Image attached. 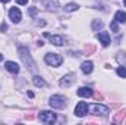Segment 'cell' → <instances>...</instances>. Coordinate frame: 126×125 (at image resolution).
<instances>
[{"instance_id": "11", "label": "cell", "mask_w": 126, "mask_h": 125, "mask_svg": "<svg viewBox=\"0 0 126 125\" xmlns=\"http://www.w3.org/2000/svg\"><path fill=\"white\" fill-rule=\"evenodd\" d=\"M78 96L79 97H91L93 96V90L90 87H81L78 90Z\"/></svg>"}, {"instance_id": "20", "label": "cell", "mask_w": 126, "mask_h": 125, "mask_svg": "<svg viewBox=\"0 0 126 125\" xmlns=\"http://www.w3.org/2000/svg\"><path fill=\"white\" fill-rule=\"evenodd\" d=\"M125 116H126V112H120V113L114 118V122H123V121H125Z\"/></svg>"}, {"instance_id": "29", "label": "cell", "mask_w": 126, "mask_h": 125, "mask_svg": "<svg viewBox=\"0 0 126 125\" xmlns=\"http://www.w3.org/2000/svg\"><path fill=\"white\" fill-rule=\"evenodd\" d=\"M1 59H3V56H1V55H0V61H1Z\"/></svg>"}, {"instance_id": "7", "label": "cell", "mask_w": 126, "mask_h": 125, "mask_svg": "<svg viewBox=\"0 0 126 125\" xmlns=\"http://www.w3.org/2000/svg\"><path fill=\"white\" fill-rule=\"evenodd\" d=\"M93 112H94L95 115H107L109 113V107L107 106H104V104H100V103H95V104H93Z\"/></svg>"}, {"instance_id": "23", "label": "cell", "mask_w": 126, "mask_h": 125, "mask_svg": "<svg viewBox=\"0 0 126 125\" xmlns=\"http://www.w3.org/2000/svg\"><path fill=\"white\" fill-rule=\"evenodd\" d=\"M110 27H111V30H113L114 32H119V28H117V22H116V21H113V22L110 24Z\"/></svg>"}, {"instance_id": "1", "label": "cell", "mask_w": 126, "mask_h": 125, "mask_svg": "<svg viewBox=\"0 0 126 125\" xmlns=\"http://www.w3.org/2000/svg\"><path fill=\"white\" fill-rule=\"evenodd\" d=\"M44 61L47 65H51V66H60L63 63V58L60 55H57V53H47L46 55V58H44Z\"/></svg>"}, {"instance_id": "25", "label": "cell", "mask_w": 126, "mask_h": 125, "mask_svg": "<svg viewBox=\"0 0 126 125\" xmlns=\"http://www.w3.org/2000/svg\"><path fill=\"white\" fill-rule=\"evenodd\" d=\"M6 30H7V25H6V24H1V25H0V31L4 32Z\"/></svg>"}, {"instance_id": "2", "label": "cell", "mask_w": 126, "mask_h": 125, "mask_svg": "<svg viewBox=\"0 0 126 125\" xmlns=\"http://www.w3.org/2000/svg\"><path fill=\"white\" fill-rule=\"evenodd\" d=\"M19 56H21L22 62L25 63V65H28V66H34V62H32L31 56H30V50H28L27 47L19 46Z\"/></svg>"}, {"instance_id": "15", "label": "cell", "mask_w": 126, "mask_h": 125, "mask_svg": "<svg viewBox=\"0 0 126 125\" xmlns=\"http://www.w3.org/2000/svg\"><path fill=\"white\" fill-rule=\"evenodd\" d=\"M32 83H34V84H35L37 87H44V85H46V81H44V80H43L41 77H38V75L32 78Z\"/></svg>"}, {"instance_id": "22", "label": "cell", "mask_w": 126, "mask_h": 125, "mask_svg": "<svg viewBox=\"0 0 126 125\" xmlns=\"http://www.w3.org/2000/svg\"><path fill=\"white\" fill-rule=\"evenodd\" d=\"M94 50H95V46H94V44H90V46H87V47H85V53H87V55H91Z\"/></svg>"}, {"instance_id": "4", "label": "cell", "mask_w": 126, "mask_h": 125, "mask_svg": "<svg viewBox=\"0 0 126 125\" xmlns=\"http://www.w3.org/2000/svg\"><path fill=\"white\" fill-rule=\"evenodd\" d=\"M48 103H50V106H51V107H56V109H63V107L66 106L64 99H63L62 96H51Z\"/></svg>"}, {"instance_id": "16", "label": "cell", "mask_w": 126, "mask_h": 125, "mask_svg": "<svg viewBox=\"0 0 126 125\" xmlns=\"http://www.w3.org/2000/svg\"><path fill=\"white\" fill-rule=\"evenodd\" d=\"M103 25H104V24H103L101 21H98V19L93 21V30H94V31H97V30H101V28H103Z\"/></svg>"}, {"instance_id": "10", "label": "cell", "mask_w": 126, "mask_h": 125, "mask_svg": "<svg viewBox=\"0 0 126 125\" xmlns=\"http://www.w3.org/2000/svg\"><path fill=\"white\" fill-rule=\"evenodd\" d=\"M97 38L101 41V44H103L104 47L110 44V35H109L107 32H104V31H103V32H98V34H97Z\"/></svg>"}, {"instance_id": "27", "label": "cell", "mask_w": 126, "mask_h": 125, "mask_svg": "<svg viewBox=\"0 0 126 125\" xmlns=\"http://www.w3.org/2000/svg\"><path fill=\"white\" fill-rule=\"evenodd\" d=\"M16 3H18V4H27L28 0H16Z\"/></svg>"}, {"instance_id": "6", "label": "cell", "mask_w": 126, "mask_h": 125, "mask_svg": "<svg viewBox=\"0 0 126 125\" xmlns=\"http://www.w3.org/2000/svg\"><path fill=\"white\" fill-rule=\"evenodd\" d=\"M87 112H88V104L85 102H79L75 107V115L76 116H85Z\"/></svg>"}, {"instance_id": "18", "label": "cell", "mask_w": 126, "mask_h": 125, "mask_svg": "<svg viewBox=\"0 0 126 125\" xmlns=\"http://www.w3.org/2000/svg\"><path fill=\"white\" fill-rule=\"evenodd\" d=\"M44 6H46V9H48V10H56L54 3L50 1V0H44Z\"/></svg>"}, {"instance_id": "24", "label": "cell", "mask_w": 126, "mask_h": 125, "mask_svg": "<svg viewBox=\"0 0 126 125\" xmlns=\"http://www.w3.org/2000/svg\"><path fill=\"white\" fill-rule=\"evenodd\" d=\"M37 13H38L37 7H30V15H31V16H37Z\"/></svg>"}, {"instance_id": "26", "label": "cell", "mask_w": 126, "mask_h": 125, "mask_svg": "<svg viewBox=\"0 0 126 125\" xmlns=\"http://www.w3.org/2000/svg\"><path fill=\"white\" fill-rule=\"evenodd\" d=\"M93 96H94L95 99H97V100H103V96H101V94H98V93H93Z\"/></svg>"}, {"instance_id": "8", "label": "cell", "mask_w": 126, "mask_h": 125, "mask_svg": "<svg viewBox=\"0 0 126 125\" xmlns=\"http://www.w3.org/2000/svg\"><path fill=\"white\" fill-rule=\"evenodd\" d=\"M9 16H10V19H12L13 22H19V21L22 19V13H21V10H19L18 7H12V9L9 10Z\"/></svg>"}, {"instance_id": "13", "label": "cell", "mask_w": 126, "mask_h": 125, "mask_svg": "<svg viewBox=\"0 0 126 125\" xmlns=\"http://www.w3.org/2000/svg\"><path fill=\"white\" fill-rule=\"evenodd\" d=\"M114 21H116V22H120V24H125L126 22V12L117 10L116 15H114Z\"/></svg>"}, {"instance_id": "17", "label": "cell", "mask_w": 126, "mask_h": 125, "mask_svg": "<svg viewBox=\"0 0 126 125\" xmlns=\"http://www.w3.org/2000/svg\"><path fill=\"white\" fill-rule=\"evenodd\" d=\"M76 9H78V4L76 3H67L64 6V10H67V12H72V10H76Z\"/></svg>"}, {"instance_id": "5", "label": "cell", "mask_w": 126, "mask_h": 125, "mask_svg": "<svg viewBox=\"0 0 126 125\" xmlns=\"http://www.w3.org/2000/svg\"><path fill=\"white\" fill-rule=\"evenodd\" d=\"M75 81H76V75H75L73 72H70V74L64 75L62 80H60V85H62V87H70Z\"/></svg>"}, {"instance_id": "28", "label": "cell", "mask_w": 126, "mask_h": 125, "mask_svg": "<svg viewBox=\"0 0 126 125\" xmlns=\"http://www.w3.org/2000/svg\"><path fill=\"white\" fill-rule=\"evenodd\" d=\"M0 1H3V3H7V1H9V0H0Z\"/></svg>"}, {"instance_id": "21", "label": "cell", "mask_w": 126, "mask_h": 125, "mask_svg": "<svg viewBox=\"0 0 126 125\" xmlns=\"http://www.w3.org/2000/svg\"><path fill=\"white\" fill-rule=\"evenodd\" d=\"M117 62L122 63V65H125L126 63V53H119V55H117Z\"/></svg>"}, {"instance_id": "14", "label": "cell", "mask_w": 126, "mask_h": 125, "mask_svg": "<svg viewBox=\"0 0 126 125\" xmlns=\"http://www.w3.org/2000/svg\"><path fill=\"white\" fill-rule=\"evenodd\" d=\"M81 69H82L84 74H91V72H93V62H90V61L84 62L81 65Z\"/></svg>"}, {"instance_id": "19", "label": "cell", "mask_w": 126, "mask_h": 125, "mask_svg": "<svg viewBox=\"0 0 126 125\" xmlns=\"http://www.w3.org/2000/svg\"><path fill=\"white\" fill-rule=\"evenodd\" d=\"M116 72H117V75H119V77H123V78H126V68L123 66V65H122L120 68H117V71H116Z\"/></svg>"}, {"instance_id": "3", "label": "cell", "mask_w": 126, "mask_h": 125, "mask_svg": "<svg viewBox=\"0 0 126 125\" xmlns=\"http://www.w3.org/2000/svg\"><path fill=\"white\" fill-rule=\"evenodd\" d=\"M40 121L44 124H53L56 121V113L51 110H44L40 113Z\"/></svg>"}, {"instance_id": "9", "label": "cell", "mask_w": 126, "mask_h": 125, "mask_svg": "<svg viewBox=\"0 0 126 125\" xmlns=\"http://www.w3.org/2000/svg\"><path fill=\"white\" fill-rule=\"evenodd\" d=\"M44 37L50 38V41H51L53 44H56V46H62L63 44V38L60 35H51V34H48V32H44Z\"/></svg>"}, {"instance_id": "30", "label": "cell", "mask_w": 126, "mask_h": 125, "mask_svg": "<svg viewBox=\"0 0 126 125\" xmlns=\"http://www.w3.org/2000/svg\"><path fill=\"white\" fill-rule=\"evenodd\" d=\"M125 6H126V0H125Z\"/></svg>"}, {"instance_id": "12", "label": "cell", "mask_w": 126, "mask_h": 125, "mask_svg": "<svg viewBox=\"0 0 126 125\" xmlns=\"http://www.w3.org/2000/svg\"><path fill=\"white\" fill-rule=\"evenodd\" d=\"M4 66H6V69H7L9 72H12V74H18V72H19V66H18V63H15V62H6Z\"/></svg>"}]
</instances>
